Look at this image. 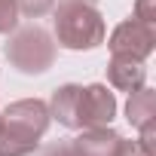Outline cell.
I'll return each instance as SVG.
<instances>
[{
	"instance_id": "cell-1",
	"label": "cell",
	"mask_w": 156,
	"mask_h": 156,
	"mask_svg": "<svg viewBox=\"0 0 156 156\" xmlns=\"http://www.w3.org/2000/svg\"><path fill=\"white\" fill-rule=\"evenodd\" d=\"M46 107H49V116L58 119V126L73 129V132L110 126L116 116V98L101 83H92V86L67 83L52 92Z\"/></svg>"
},
{
	"instance_id": "cell-8",
	"label": "cell",
	"mask_w": 156,
	"mask_h": 156,
	"mask_svg": "<svg viewBox=\"0 0 156 156\" xmlns=\"http://www.w3.org/2000/svg\"><path fill=\"white\" fill-rule=\"evenodd\" d=\"M126 119L141 129L147 122H156V92L150 86H141L135 92H129V104H126Z\"/></svg>"
},
{
	"instance_id": "cell-2",
	"label": "cell",
	"mask_w": 156,
	"mask_h": 156,
	"mask_svg": "<svg viewBox=\"0 0 156 156\" xmlns=\"http://www.w3.org/2000/svg\"><path fill=\"white\" fill-rule=\"evenodd\" d=\"M52 116L46 101L22 98L0 110V156H31L40 147Z\"/></svg>"
},
{
	"instance_id": "cell-13",
	"label": "cell",
	"mask_w": 156,
	"mask_h": 156,
	"mask_svg": "<svg viewBox=\"0 0 156 156\" xmlns=\"http://www.w3.org/2000/svg\"><path fill=\"white\" fill-rule=\"evenodd\" d=\"M119 156H150V153H144L138 147V141H122V153Z\"/></svg>"
},
{
	"instance_id": "cell-12",
	"label": "cell",
	"mask_w": 156,
	"mask_h": 156,
	"mask_svg": "<svg viewBox=\"0 0 156 156\" xmlns=\"http://www.w3.org/2000/svg\"><path fill=\"white\" fill-rule=\"evenodd\" d=\"M43 156H76V153H73L70 141H64V144H52V147H46Z\"/></svg>"
},
{
	"instance_id": "cell-9",
	"label": "cell",
	"mask_w": 156,
	"mask_h": 156,
	"mask_svg": "<svg viewBox=\"0 0 156 156\" xmlns=\"http://www.w3.org/2000/svg\"><path fill=\"white\" fill-rule=\"evenodd\" d=\"M16 9L19 16H28V19H43L55 9V0H16Z\"/></svg>"
},
{
	"instance_id": "cell-10",
	"label": "cell",
	"mask_w": 156,
	"mask_h": 156,
	"mask_svg": "<svg viewBox=\"0 0 156 156\" xmlns=\"http://www.w3.org/2000/svg\"><path fill=\"white\" fill-rule=\"evenodd\" d=\"M19 25V9L16 0H0V34H9Z\"/></svg>"
},
{
	"instance_id": "cell-11",
	"label": "cell",
	"mask_w": 156,
	"mask_h": 156,
	"mask_svg": "<svg viewBox=\"0 0 156 156\" xmlns=\"http://www.w3.org/2000/svg\"><path fill=\"white\" fill-rule=\"evenodd\" d=\"M135 19H144V22H156V9H153V0H138L135 6Z\"/></svg>"
},
{
	"instance_id": "cell-4",
	"label": "cell",
	"mask_w": 156,
	"mask_h": 156,
	"mask_svg": "<svg viewBox=\"0 0 156 156\" xmlns=\"http://www.w3.org/2000/svg\"><path fill=\"white\" fill-rule=\"evenodd\" d=\"M55 52H58V43L55 37L40 28V25H28V28H19V31H9V40L3 46V55L6 61L25 73V76H40L46 73L52 64H55Z\"/></svg>"
},
{
	"instance_id": "cell-7",
	"label": "cell",
	"mask_w": 156,
	"mask_h": 156,
	"mask_svg": "<svg viewBox=\"0 0 156 156\" xmlns=\"http://www.w3.org/2000/svg\"><path fill=\"white\" fill-rule=\"evenodd\" d=\"M107 83L119 92H135L147 83V67L144 61H132V58H113L107 64Z\"/></svg>"
},
{
	"instance_id": "cell-3",
	"label": "cell",
	"mask_w": 156,
	"mask_h": 156,
	"mask_svg": "<svg viewBox=\"0 0 156 156\" xmlns=\"http://www.w3.org/2000/svg\"><path fill=\"white\" fill-rule=\"evenodd\" d=\"M55 12V40L58 46L70 52H89L104 43V19L95 9V3H83V0H61L52 9Z\"/></svg>"
},
{
	"instance_id": "cell-14",
	"label": "cell",
	"mask_w": 156,
	"mask_h": 156,
	"mask_svg": "<svg viewBox=\"0 0 156 156\" xmlns=\"http://www.w3.org/2000/svg\"><path fill=\"white\" fill-rule=\"evenodd\" d=\"M83 3H95V0H83Z\"/></svg>"
},
{
	"instance_id": "cell-5",
	"label": "cell",
	"mask_w": 156,
	"mask_h": 156,
	"mask_svg": "<svg viewBox=\"0 0 156 156\" xmlns=\"http://www.w3.org/2000/svg\"><path fill=\"white\" fill-rule=\"evenodd\" d=\"M110 55L113 58H132V61H147L156 49V28L144 19H126L113 28L110 34Z\"/></svg>"
},
{
	"instance_id": "cell-6",
	"label": "cell",
	"mask_w": 156,
	"mask_h": 156,
	"mask_svg": "<svg viewBox=\"0 0 156 156\" xmlns=\"http://www.w3.org/2000/svg\"><path fill=\"white\" fill-rule=\"evenodd\" d=\"M122 135L113 132L110 126H98V129H83L70 141L76 156H119L122 153Z\"/></svg>"
}]
</instances>
